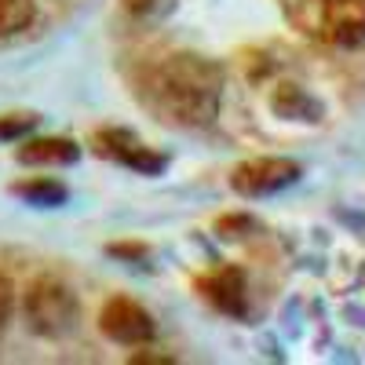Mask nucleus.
<instances>
[{
    "label": "nucleus",
    "instance_id": "obj_8",
    "mask_svg": "<svg viewBox=\"0 0 365 365\" xmlns=\"http://www.w3.org/2000/svg\"><path fill=\"white\" fill-rule=\"evenodd\" d=\"M22 165H70L77 161V146L70 139H29L19 150Z\"/></svg>",
    "mask_w": 365,
    "mask_h": 365
},
{
    "label": "nucleus",
    "instance_id": "obj_11",
    "mask_svg": "<svg viewBox=\"0 0 365 365\" xmlns=\"http://www.w3.org/2000/svg\"><path fill=\"white\" fill-rule=\"evenodd\" d=\"M34 125H37V117H29V113H11V117H0V139H19V135H26Z\"/></svg>",
    "mask_w": 365,
    "mask_h": 365
},
{
    "label": "nucleus",
    "instance_id": "obj_10",
    "mask_svg": "<svg viewBox=\"0 0 365 365\" xmlns=\"http://www.w3.org/2000/svg\"><path fill=\"white\" fill-rule=\"evenodd\" d=\"M15 194H22L26 201H34V205H58L66 197V190L58 187V182H44V179H34V182H19Z\"/></svg>",
    "mask_w": 365,
    "mask_h": 365
},
{
    "label": "nucleus",
    "instance_id": "obj_6",
    "mask_svg": "<svg viewBox=\"0 0 365 365\" xmlns=\"http://www.w3.org/2000/svg\"><path fill=\"white\" fill-rule=\"evenodd\" d=\"M99 146H103L106 158L128 165V168H135V172L158 175V172L165 168V158L154 154L150 146H143V143H139L132 132H125V128H103V132H99Z\"/></svg>",
    "mask_w": 365,
    "mask_h": 365
},
{
    "label": "nucleus",
    "instance_id": "obj_5",
    "mask_svg": "<svg viewBox=\"0 0 365 365\" xmlns=\"http://www.w3.org/2000/svg\"><path fill=\"white\" fill-rule=\"evenodd\" d=\"M322 29L332 44L354 48L365 41V0H318Z\"/></svg>",
    "mask_w": 365,
    "mask_h": 365
},
{
    "label": "nucleus",
    "instance_id": "obj_3",
    "mask_svg": "<svg viewBox=\"0 0 365 365\" xmlns=\"http://www.w3.org/2000/svg\"><path fill=\"white\" fill-rule=\"evenodd\" d=\"M299 179V165L289 158H252L245 165H237L230 175V187L241 197H270Z\"/></svg>",
    "mask_w": 365,
    "mask_h": 365
},
{
    "label": "nucleus",
    "instance_id": "obj_4",
    "mask_svg": "<svg viewBox=\"0 0 365 365\" xmlns=\"http://www.w3.org/2000/svg\"><path fill=\"white\" fill-rule=\"evenodd\" d=\"M99 329L106 332V340L125 344V347H139L154 340V318H150L135 299L128 296H113L106 299V307L99 314Z\"/></svg>",
    "mask_w": 365,
    "mask_h": 365
},
{
    "label": "nucleus",
    "instance_id": "obj_13",
    "mask_svg": "<svg viewBox=\"0 0 365 365\" xmlns=\"http://www.w3.org/2000/svg\"><path fill=\"white\" fill-rule=\"evenodd\" d=\"M146 361H154V365H172V358H158V354H135V365H146Z\"/></svg>",
    "mask_w": 365,
    "mask_h": 365
},
{
    "label": "nucleus",
    "instance_id": "obj_7",
    "mask_svg": "<svg viewBox=\"0 0 365 365\" xmlns=\"http://www.w3.org/2000/svg\"><path fill=\"white\" fill-rule=\"evenodd\" d=\"M208 299L216 303L220 311L227 314H241L245 311V278H241V270H220L216 278L208 282Z\"/></svg>",
    "mask_w": 365,
    "mask_h": 365
},
{
    "label": "nucleus",
    "instance_id": "obj_9",
    "mask_svg": "<svg viewBox=\"0 0 365 365\" xmlns=\"http://www.w3.org/2000/svg\"><path fill=\"white\" fill-rule=\"evenodd\" d=\"M37 19L34 0H0V37H15Z\"/></svg>",
    "mask_w": 365,
    "mask_h": 365
},
{
    "label": "nucleus",
    "instance_id": "obj_2",
    "mask_svg": "<svg viewBox=\"0 0 365 365\" xmlns=\"http://www.w3.org/2000/svg\"><path fill=\"white\" fill-rule=\"evenodd\" d=\"M81 318L73 289L58 278H37L26 289V322L37 336H66Z\"/></svg>",
    "mask_w": 365,
    "mask_h": 365
},
{
    "label": "nucleus",
    "instance_id": "obj_12",
    "mask_svg": "<svg viewBox=\"0 0 365 365\" xmlns=\"http://www.w3.org/2000/svg\"><path fill=\"white\" fill-rule=\"evenodd\" d=\"M11 307H15V285L4 270H0V325H8L11 318Z\"/></svg>",
    "mask_w": 365,
    "mask_h": 365
},
{
    "label": "nucleus",
    "instance_id": "obj_1",
    "mask_svg": "<svg viewBox=\"0 0 365 365\" xmlns=\"http://www.w3.org/2000/svg\"><path fill=\"white\" fill-rule=\"evenodd\" d=\"M150 91L161 113L175 125L205 128L220 110L223 96V70L201 55H168L150 77Z\"/></svg>",
    "mask_w": 365,
    "mask_h": 365
}]
</instances>
